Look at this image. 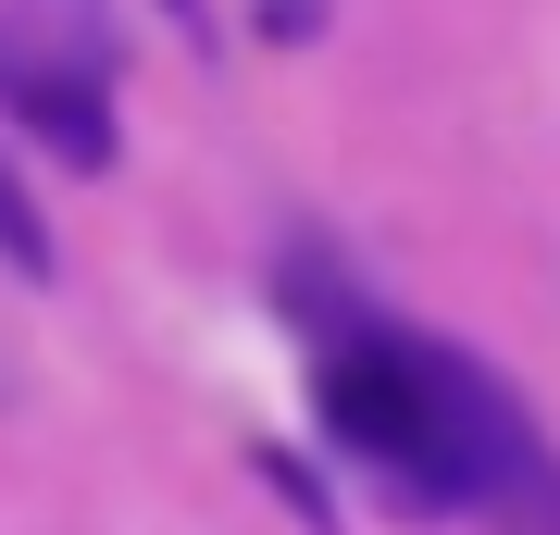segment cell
I'll return each instance as SVG.
<instances>
[{"mask_svg": "<svg viewBox=\"0 0 560 535\" xmlns=\"http://www.w3.org/2000/svg\"><path fill=\"white\" fill-rule=\"evenodd\" d=\"M0 113L50 162H113V100H101V38L75 13H0Z\"/></svg>", "mask_w": 560, "mask_h": 535, "instance_id": "6da1fadb", "label": "cell"}, {"mask_svg": "<svg viewBox=\"0 0 560 535\" xmlns=\"http://www.w3.org/2000/svg\"><path fill=\"white\" fill-rule=\"evenodd\" d=\"M0 261H13V275H50V224H38V199L13 187V162H0Z\"/></svg>", "mask_w": 560, "mask_h": 535, "instance_id": "7a4b0ae2", "label": "cell"}, {"mask_svg": "<svg viewBox=\"0 0 560 535\" xmlns=\"http://www.w3.org/2000/svg\"><path fill=\"white\" fill-rule=\"evenodd\" d=\"M261 25H275V38H324V13H337V0H249Z\"/></svg>", "mask_w": 560, "mask_h": 535, "instance_id": "3957f363", "label": "cell"}, {"mask_svg": "<svg viewBox=\"0 0 560 535\" xmlns=\"http://www.w3.org/2000/svg\"><path fill=\"white\" fill-rule=\"evenodd\" d=\"M175 13H200V0H175Z\"/></svg>", "mask_w": 560, "mask_h": 535, "instance_id": "277c9868", "label": "cell"}]
</instances>
